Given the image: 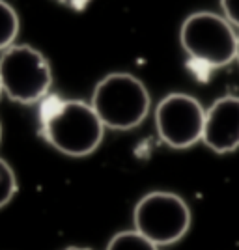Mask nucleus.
Wrapping results in <instances>:
<instances>
[{"mask_svg": "<svg viewBox=\"0 0 239 250\" xmlns=\"http://www.w3.org/2000/svg\"><path fill=\"white\" fill-rule=\"evenodd\" d=\"M42 135L54 149L69 157H86L101 144L105 125L90 103L47 95L40 106Z\"/></svg>", "mask_w": 239, "mask_h": 250, "instance_id": "obj_1", "label": "nucleus"}, {"mask_svg": "<svg viewBox=\"0 0 239 250\" xmlns=\"http://www.w3.org/2000/svg\"><path fill=\"white\" fill-rule=\"evenodd\" d=\"M92 108L105 129L129 131L146 120L152 99L146 84L131 73H110L95 84Z\"/></svg>", "mask_w": 239, "mask_h": 250, "instance_id": "obj_2", "label": "nucleus"}, {"mask_svg": "<svg viewBox=\"0 0 239 250\" xmlns=\"http://www.w3.org/2000/svg\"><path fill=\"white\" fill-rule=\"evenodd\" d=\"M179 43L196 65L217 69L238 56V34L224 17L213 11L191 13L181 24Z\"/></svg>", "mask_w": 239, "mask_h": 250, "instance_id": "obj_3", "label": "nucleus"}, {"mask_svg": "<svg viewBox=\"0 0 239 250\" xmlns=\"http://www.w3.org/2000/svg\"><path fill=\"white\" fill-rule=\"evenodd\" d=\"M0 84L2 94L15 103H42L51 90L52 69L38 49L13 45L0 56Z\"/></svg>", "mask_w": 239, "mask_h": 250, "instance_id": "obj_4", "label": "nucleus"}, {"mask_svg": "<svg viewBox=\"0 0 239 250\" xmlns=\"http://www.w3.org/2000/svg\"><path fill=\"white\" fill-rule=\"evenodd\" d=\"M133 224L138 233L157 247L181 241L191 228V209L179 194L153 190L138 200L133 211Z\"/></svg>", "mask_w": 239, "mask_h": 250, "instance_id": "obj_5", "label": "nucleus"}, {"mask_svg": "<svg viewBox=\"0 0 239 250\" xmlns=\"http://www.w3.org/2000/svg\"><path fill=\"white\" fill-rule=\"evenodd\" d=\"M206 108L187 94H168L155 108V127L159 138L174 149H185L202 140Z\"/></svg>", "mask_w": 239, "mask_h": 250, "instance_id": "obj_6", "label": "nucleus"}, {"mask_svg": "<svg viewBox=\"0 0 239 250\" xmlns=\"http://www.w3.org/2000/svg\"><path fill=\"white\" fill-rule=\"evenodd\" d=\"M202 142L215 153H230L239 147V97L224 95L206 108Z\"/></svg>", "mask_w": 239, "mask_h": 250, "instance_id": "obj_7", "label": "nucleus"}, {"mask_svg": "<svg viewBox=\"0 0 239 250\" xmlns=\"http://www.w3.org/2000/svg\"><path fill=\"white\" fill-rule=\"evenodd\" d=\"M19 30H21V21L17 11L6 0H0V51L4 52L15 45Z\"/></svg>", "mask_w": 239, "mask_h": 250, "instance_id": "obj_8", "label": "nucleus"}, {"mask_svg": "<svg viewBox=\"0 0 239 250\" xmlns=\"http://www.w3.org/2000/svg\"><path fill=\"white\" fill-rule=\"evenodd\" d=\"M107 250H159V247L150 239H146L136 229H127V231H118L109 241Z\"/></svg>", "mask_w": 239, "mask_h": 250, "instance_id": "obj_9", "label": "nucleus"}, {"mask_svg": "<svg viewBox=\"0 0 239 250\" xmlns=\"http://www.w3.org/2000/svg\"><path fill=\"white\" fill-rule=\"evenodd\" d=\"M15 192H17V177L10 165L4 159H0V209L10 204Z\"/></svg>", "mask_w": 239, "mask_h": 250, "instance_id": "obj_10", "label": "nucleus"}, {"mask_svg": "<svg viewBox=\"0 0 239 250\" xmlns=\"http://www.w3.org/2000/svg\"><path fill=\"white\" fill-rule=\"evenodd\" d=\"M220 8L224 13V19L239 28V0H220Z\"/></svg>", "mask_w": 239, "mask_h": 250, "instance_id": "obj_11", "label": "nucleus"}, {"mask_svg": "<svg viewBox=\"0 0 239 250\" xmlns=\"http://www.w3.org/2000/svg\"><path fill=\"white\" fill-rule=\"evenodd\" d=\"M64 250H92V249H86V247H67Z\"/></svg>", "mask_w": 239, "mask_h": 250, "instance_id": "obj_12", "label": "nucleus"}, {"mask_svg": "<svg viewBox=\"0 0 239 250\" xmlns=\"http://www.w3.org/2000/svg\"><path fill=\"white\" fill-rule=\"evenodd\" d=\"M236 60H238V63H239V36H238V56H236Z\"/></svg>", "mask_w": 239, "mask_h": 250, "instance_id": "obj_13", "label": "nucleus"}, {"mask_svg": "<svg viewBox=\"0 0 239 250\" xmlns=\"http://www.w3.org/2000/svg\"><path fill=\"white\" fill-rule=\"evenodd\" d=\"M0 140H2V125H0Z\"/></svg>", "mask_w": 239, "mask_h": 250, "instance_id": "obj_14", "label": "nucleus"}, {"mask_svg": "<svg viewBox=\"0 0 239 250\" xmlns=\"http://www.w3.org/2000/svg\"><path fill=\"white\" fill-rule=\"evenodd\" d=\"M0 94H2V84H0Z\"/></svg>", "mask_w": 239, "mask_h": 250, "instance_id": "obj_15", "label": "nucleus"}]
</instances>
